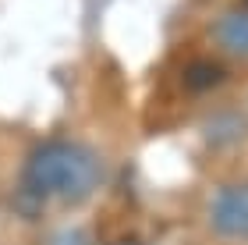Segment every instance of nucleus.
<instances>
[{
    "mask_svg": "<svg viewBox=\"0 0 248 245\" xmlns=\"http://www.w3.org/2000/svg\"><path fill=\"white\" fill-rule=\"evenodd\" d=\"M213 39L227 53H241L248 57V11H231L213 25Z\"/></svg>",
    "mask_w": 248,
    "mask_h": 245,
    "instance_id": "nucleus-3",
    "label": "nucleus"
},
{
    "mask_svg": "<svg viewBox=\"0 0 248 245\" xmlns=\"http://www.w3.org/2000/svg\"><path fill=\"white\" fill-rule=\"evenodd\" d=\"M128 245H135V242H128Z\"/></svg>",
    "mask_w": 248,
    "mask_h": 245,
    "instance_id": "nucleus-4",
    "label": "nucleus"
},
{
    "mask_svg": "<svg viewBox=\"0 0 248 245\" xmlns=\"http://www.w3.org/2000/svg\"><path fill=\"white\" fill-rule=\"evenodd\" d=\"M209 220L227 238H248V185L220 188L209 206Z\"/></svg>",
    "mask_w": 248,
    "mask_h": 245,
    "instance_id": "nucleus-2",
    "label": "nucleus"
},
{
    "mask_svg": "<svg viewBox=\"0 0 248 245\" xmlns=\"http://www.w3.org/2000/svg\"><path fill=\"white\" fill-rule=\"evenodd\" d=\"M29 185L39 196H57V199H78L96 185L99 167L78 146H43L29 160Z\"/></svg>",
    "mask_w": 248,
    "mask_h": 245,
    "instance_id": "nucleus-1",
    "label": "nucleus"
}]
</instances>
